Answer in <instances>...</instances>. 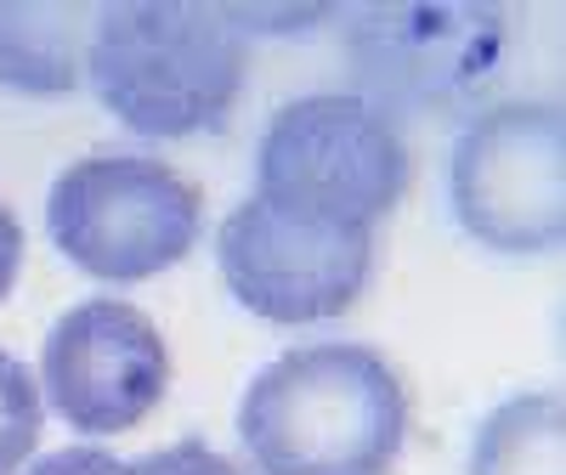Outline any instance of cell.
<instances>
[{"mask_svg":"<svg viewBox=\"0 0 566 475\" xmlns=\"http://www.w3.org/2000/svg\"><path fill=\"white\" fill-rule=\"evenodd\" d=\"M408 436V397L368 346H295L239 402V442L261 475H386Z\"/></svg>","mask_w":566,"mask_h":475,"instance_id":"cell-1","label":"cell"},{"mask_svg":"<svg viewBox=\"0 0 566 475\" xmlns=\"http://www.w3.org/2000/svg\"><path fill=\"white\" fill-rule=\"evenodd\" d=\"M250 34L232 7L130 0L103 7L91 29L85 74L97 103L136 136L176 141L221 130L244 91Z\"/></svg>","mask_w":566,"mask_h":475,"instance_id":"cell-2","label":"cell"},{"mask_svg":"<svg viewBox=\"0 0 566 475\" xmlns=\"http://www.w3.org/2000/svg\"><path fill=\"white\" fill-rule=\"evenodd\" d=\"M408 193V148L368 97H295L255 148V199L290 221L374 232Z\"/></svg>","mask_w":566,"mask_h":475,"instance_id":"cell-3","label":"cell"},{"mask_svg":"<svg viewBox=\"0 0 566 475\" xmlns=\"http://www.w3.org/2000/svg\"><path fill=\"white\" fill-rule=\"evenodd\" d=\"M205 199L165 159L91 154L74 159L45 193V232L85 277L142 283L170 272L199 244Z\"/></svg>","mask_w":566,"mask_h":475,"instance_id":"cell-4","label":"cell"},{"mask_svg":"<svg viewBox=\"0 0 566 475\" xmlns=\"http://www.w3.org/2000/svg\"><path fill=\"white\" fill-rule=\"evenodd\" d=\"M459 226L499 255H544L566 226V125L549 103L476 114L448 165Z\"/></svg>","mask_w":566,"mask_h":475,"instance_id":"cell-5","label":"cell"},{"mask_svg":"<svg viewBox=\"0 0 566 475\" xmlns=\"http://www.w3.org/2000/svg\"><path fill=\"white\" fill-rule=\"evenodd\" d=\"M216 261L244 312H255L261 323L301 328L352 312L374 272V232L290 221L250 199L221 221Z\"/></svg>","mask_w":566,"mask_h":475,"instance_id":"cell-6","label":"cell"},{"mask_svg":"<svg viewBox=\"0 0 566 475\" xmlns=\"http://www.w3.org/2000/svg\"><path fill=\"white\" fill-rule=\"evenodd\" d=\"M170 386V351L154 317L130 300H80L40 351V391L74 431H136Z\"/></svg>","mask_w":566,"mask_h":475,"instance_id":"cell-7","label":"cell"},{"mask_svg":"<svg viewBox=\"0 0 566 475\" xmlns=\"http://www.w3.org/2000/svg\"><path fill=\"white\" fill-rule=\"evenodd\" d=\"M504 18L482 7H380L363 12L352 57L391 103H453L493 74Z\"/></svg>","mask_w":566,"mask_h":475,"instance_id":"cell-8","label":"cell"},{"mask_svg":"<svg viewBox=\"0 0 566 475\" xmlns=\"http://www.w3.org/2000/svg\"><path fill=\"white\" fill-rule=\"evenodd\" d=\"M85 7L0 0V85L18 97H69L85 74Z\"/></svg>","mask_w":566,"mask_h":475,"instance_id":"cell-9","label":"cell"},{"mask_svg":"<svg viewBox=\"0 0 566 475\" xmlns=\"http://www.w3.org/2000/svg\"><path fill=\"white\" fill-rule=\"evenodd\" d=\"M470 475H566V424L555 391L510 397L476 436Z\"/></svg>","mask_w":566,"mask_h":475,"instance_id":"cell-10","label":"cell"},{"mask_svg":"<svg viewBox=\"0 0 566 475\" xmlns=\"http://www.w3.org/2000/svg\"><path fill=\"white\" fill-rule=\"evenodd\" d=\"M40 424H45V408H40L34 373L18 357L0 351V475L23 469V458L40 442Z\"/></svg>","mask_w":566,"mask_h":475,"instance_id":"cell-11","label":"cell"},{"mask_svg":"<svg viewBox=\"0 0 566 475\" xmlns=\"http://www.w3.org/2000/svg\"><path fill=\"white\" fill-rule=\"evenodd\" d=\"M119 475H244L232 458H221L210 442H176V447H159L148 458L125 464Z\"/></svg>","mask_w":566,"mask_h":475,"instance_id":"cell-12","label":"cell"},{"mask_svg":"<svg viewBox=\"0 0 566 475\" xmlns=\"http://www.w3.org/2000/svg\"><path fill=\"white\" fill-rule=\"evenodd\" d=\"M125 464L108 453V447H57V453H45V458H34L29 469H18V475H119Z\"/></svg>","mask_w":566,"mask_h":475,"instance_id":"cell-13","label":"cell"},{"mask_svg":"<svg viewBox=\"0 0 566 475\" xmlns=\"http://www.w3.org/2000/svg\"><path fill=\"white\" fill-rule=\"evenodd\" d=\"M18 266H23V226L12 221V210H7V204H0V300L12 295Z\"/></svg>","mask_w":566,"mask_h":475,"instance_id":"cell-14","label":"cell"}]
</instances>
